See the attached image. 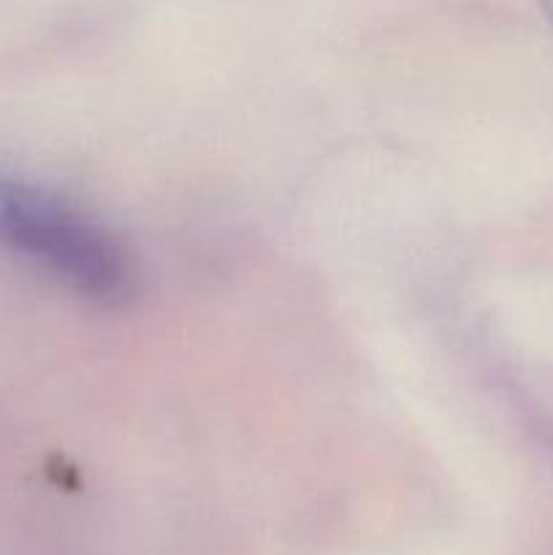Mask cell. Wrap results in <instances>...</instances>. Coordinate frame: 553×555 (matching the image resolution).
Wrapping results in <instances>:
<instances>
[{
  "label": "cell",
  "instance_id": "obj_1",
  "mask_svg": "<svg viewBox=\"0 0 553 555\" xmlns=\"http://www.w3.org/2000/svg\"><path fill=\"white\" fill-rule=\"evenodd\" d=\"M0 247L20 253L98 304H123L136 269L103 225L57 195L0 179Z\"/></svg>",
  "mask_w": 553,
  "mask_h": 555
},
{
  "label": "cell",
  "instance_id": "obj_2",
  "mask_svg": "<svg viewBox=\"0 0 553 555\" xmlns=\"http://www.w3.org/2000/svg\"><path fill=\"white\" fill-rule=\"evenodd\" d=\"M540 5H542V11H545L548 20L553 22V0H540Z\"/></svg>",
  "mask_w": 553,
  "mask_h": 555
}]
</instances>
